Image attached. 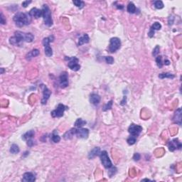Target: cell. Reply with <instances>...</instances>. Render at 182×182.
Returning <instances> with one entry per match:
<instances>
[{
    "label": "cell",
    "instance_id": "1",
    "mask_svg": "<svg viewBox=\"0 0 182 182\" xmlns=\"http://www.w3.org/2000/svg\"><path fill=\"white\" fill-rule=\"evenodd\" d=\"M13 20L17 26L22 27L24 26L29 25L30 24L31 21V16L29 15V14L18 12L14 16Z\"/></svg>",
    "mask_w": 182,
    "mask_h": 182
},
{
    "label": "cell",
    "instance_id": "2",
    "mask_svg": "<svg viewBox=\"0 0 182 182\" xmlns=\"http://www.w3.org/2000/svg\"><path fill=\"white\" fill-rule=\"evenodd\" d=\"M42 17L44 21L45 25L47 26H51L53 25V19L51 17V13L50 9L47 4H43L42 7Z\"/></svg>",
    "mask_w": 182,
    "mask_h": 182
},
{
    "label": "cell",
    "instance_id": "3",
    "mask_svg": "<svg viewBox=\"0 0 182 182\" xmlns=\"http://www.w3.org/2000/svg\"><path fill=\"white\" fill-rule=\"evenodd\" d=\"M65 60L68 61V66L71 70L74 71H78V70H80L81 66L78 63V58H76L75 56L74 57H66Z\"/></svg>",
    "mask_w": 182,
    "mask_h": 182
},
{
    "label": "cell",
    "instance_id": "4",
    "mask_svg": "<svg viewBox=\"0 0 182 182\" xmlns=\"http://www.w3.org/2000/svg\"><path fill=\"white\" fill-rule=\"evenodd\" d=\"M121 46V41L120 38L117 37H113L110 40V45H109L108 50L110 53H115Z\"/></svg>",
    "mask_w": 182,
    "mask_h": 182
},
{
    "label": "cell",
    "instance_id": "5",
    "mask_svg": "<svg viewBox=\"0 0 182 182\" xmlns=\"http://www.w3.org/2000/svg\"><path fill=\"white\" fill-rule=\"evenodd\" d=\"M99 156L100 157L102 164H103V165L105 168L110 169V167H112V164L111 160L109 158L108 154H107V152L106 151L100 152Z\"/></svg>",
    "mask_w": 182,
    "mask_h": 182
},
{
    "label": "cell",
    "instance_id": "6",
    "mask_svg": "<svg viewBox=\"0 0 182 182\" xmlns=\"http://www.w3.org/2000/svg\"><path fill=\"white\" fill-rule=\"evenodd\" d=\"M66 110V107L63 104H59L54 110L51 112V116L53 117H61L63 115L64 112Z\"/></svg>",
    "mask_w": 182,
    "mask_h": 182
},
{
    "label": "cell",
    "instance_id": "7",
    "mask_svg": "<svg viewBox=\"0 0 182 182\" xmlns=\"http://www.w3.org/2000/svg\"><path fill=\"white\" fill-rule=\"evenodd\" d=\"M142 131V127L140 125H137V124H132L129 127L128 129V132H129V134H131L132 136H139L140 133Z\"/></svg>",
    "mask_w": 182,
    "mask_h": 182
},
{
    "label": "cell",
    "instance_id": "8",
    "mask_svg": "<svg viewBox=\"0 0 182 182\" xmlns=\"http://www.w3.org/2000/svg\"><path fill=\"white\" fill-rule=\"evenodd\" d=\"M16 34L19 35L20 37H21V38L23 39V41L24 42H28V43H31L32 42L34 39V36L31 33H24V32H22V31H16Z\"/></svg>",
    "mask_w": 182,
    "mask_h": 182
},
{
    "label": "cell",
    "instance_id": "9",
    "mask_svg": "<svg viewBox=\"0 0 182 182\" xmlns=\"http://www.w3.org/2000/svg\"><path fill=\"white\" fill-rule=\"evenodd\" d=\"M59 85L62 88H66L68 86V77L66 72L61 73V76L59 77Z\"/></svg>",
    "mask_w": 182,
    "mask_h": 182
},
{
    "label": "cell",
    "instance_id": "10",
    "mask_svg": "<svg viewBox=\"0 0 182 182\" xmlns=\"http://www.w3.org/2000/svg\"><path fill=\"white\" fill-rule=\"evenodd\" d=\"M168 147L171 152H174L176 149H180L181 148V143L178 139H174L168 143Z\"/></svg>",
    "mask_w": 182,
    "mask_h": 182
},
{
    "label": "cell",
    "instance_id": "11",
    "mask_svg": "<svg viewBox=\"0 0 182 182\" xmlns=\"http://www.w3.org/2000/svg\"><path fill=\"white\" fill-rule=\"evenodd\" d=\"M76 135L78 138L81 139H87L89 135V130L88 129L86 128H78L76 130Z\"/></svg>",
    "mask_w": 182,
    "mask_h": 182
},
{
    "label": "cell",
    "instance_id": "12",
    "mask_svg": "<svg viewBox=\"0 0 182 182\" xmlns=\"http://www.w3.org/2000/svg\"><path fill=\"white\" fill-rule=\"evenodd\" d=\"M14 34L15 35L9 38V43L12 45L15 46H21L24 41H23L21 37H20L19 36L16 34V33H14Z\"/></svg>",
    "mask_w": 182,
    "mask_h": 182
},
{
    "label": "cell",
    "instance_id": "13",
    "mask_svg": "<svg viewBox=\"0 0 182 182\" xmlns=\"http://www.w3.org/2000/svg\"><path fill=\"white\" fill-rule=\"evenodd\" d=\"M41 86H42V88H43V98L41 100V103L43 105H45L51 96V92L46 86H44V85H41Z\"/></svg>",
    "mask_w": 182,
    "mask_h": 182
},
{
    "label": "cell",
    "instance_id": "14",
    "mask_svg": "<svg viewBox=\"0 0 182 182\" xmlns=\"http://www.w3.org/2000/svg\"><path fill=\"white\" fill-rule=\"evenodd\" d=\"M36 181L35 175L31 172H26L23 175L22 181L24 182H33Z\"/></svg>",
    "mask_w": 182,
    "mask_h": 182
},
{
    "label": "cell",
    "instance_id": "15",
    "mask_svg": "<svg viewBox=\"0 0 182 182\" xmlns=\"http://www.w3.org/2000/svg\"><path fill=\"white\" fill-rule=\"evenodd\" d=\"M181 109L179 108L177 111L175 112L174 116L173 117V121L174 122V123L181 125Z\"/></svg>",
    "mask_w": 182,
    "mask_h": 182
},
{
    "label": "cell",
    "instance_id": "16",
    "mask_svg": "<svg viewBox=\"0 0 182 182\" xmlns=\"http://www.w3.org/2000/svg\"><path fill=\"white\" fill-rule=\"evenodd\" d=\"M29 15L31 17H34L36 19H38L42 16V10L38 9L37 8H33L31 9L29 12Z\"/></svg>",
    "mask_w": 182,
    "mask_h": 182
},
{
    "label": "cell",
    "instance_id": "17",
    "mask_svg": "<svg viewBox=\"0 0 182 182\" xmlns=\"http://www.w3.org/2000/svg\"><path fill=\"white\" fill-rule=\"evenodd\" d=\"M39 53H40L39 50H38V49H33L32 51H31L29 53H28L26 54V59L27 61H30V60H31V59L33 58H34V57H36L37 56H38Z\"/></svg>",
    "mask_w": 182,
    "mask_h": 182
},
{
    "label": "cell",
    "instance_id": "18",
    "mask_svg": "<svg viewBox=\"0 0 182 182\" xmlns=\"http://www.w3.org/2000/svg\"><path fill=\"white\" fill-rule=\"evenodd\" d=\"M90 103L94 105H98L99 103L100 102V96L98 95V94L93 93L90 95Z\"/></svg>",
    "mask_w": 182,
    "mask_h": 182
},
{
    "label": "cell",
    "instance_id": "19",
    "mask_svg": "<svg viewBox=\"0 0 182 182\" xmlns=\"http://www.w3.org/2000/svg\"><path fill=\"white\" fill-rule=\"evenodd\" d=\"M100 147H95L92 151H91L88 154V158L90 159H92L95 158L97 156L100 155Z\"/></svg>",
    "mask_w": 182,
    "mask_h": 182
},
{
    "label": "cell",
    "instance_id": "20",
    "mask_svg": "<svg viewBox=\"0 0 182 182\" xmlns=\"http://www.w3.org/2000/svg\"><path fill=\"white\" fill-rule=\"evenodd\" d=\"M76 128H73V129H70L69 131L66 132L65 134L63 135V137L65 139H71L73 138V136L76 134Z\"/></svg>",
    "mask_w": 182,
    "mask_h": 182
},
{
    "label": "cell",
    "instance_id": "21",
    "mask_svg": "<svg viewBox=\"0 0 182 182\" xmlns=\"http://www.w3.org/2000/svg\"><path fill=\"white\" fill-rule=\"evenodd\" d=\"M35 135V132L33 130H29L26 133L24 134L22 136V139L26 141H28L29 139H31Z\"/></svg>",
    "mask_w": 182,
    "mask_h": 182
},
{
    "label": "cell",
    "instance_id": "22",
    "mask_svg": "<svg viewBox=\"0 0 182 182\" xmlns=\"http://www.w3.org/2000/svg\"><path fill=\"white\" fill-rule=\"evenodd\" d=\"M90 41V38L88 34H84L83 36H81V38H79L78 41V46H82L85 44V43H88Z\"/></svg>",
    "mask_w": 182,
    "mask_h": 182
},
{
    "label": "cell",
    "instance_id": "23",
    "mask_svg": "<svg viewBox=\"0 0 182 182\" xmlns=\"http://www.w3.org/2000/svg\"><path fill=\"white\" fill-rule=\"evenodd\" d=\"M86 123H87L86 121H85L81 119V118H78V119L76 120V121L75 122L74 125H75V127H77V128H81V127H83L84 125H86Z\"/></svg>",
    "mask_w": 182,
    "mask_h": 182
},
{
    "label": "cell",
    "instance_id": "24",
    "mask_svg": "<svg viewBox=\"0 0 182 182\" xmlns=\"http://www.w3.org/2000/svg\"><path fill=\"white\" fill-rule=\"evenodd\" d=\"M44 52H45L46 56H47L48 57H51L53 55V50L49 45L44 46Z\"/></svg>",
    "mask_w": 182,
    "mask_h": 182
},
{
    "label": "cell",
    "instance_id": "25",
    "mask_svg": "<svg viewBox=\"0 0 182 182\" xmlns=\"http://www.w3.org/2000/svg\"><path fill=\"white\" fill-rule=\"evenodd\" d=\"M127 10L128 12L130 13V14H134L136 11V7H135V5H134L132 2H129V4L127 5Z\"/></svg>",
    "mask_w": 182,
    "mask_h": 182
},
{
    "label": "cell",
    "instance_id": "26",
    "mask_svg": "<svg viewBox=\"0 0 182 182\" xmlns=\"http://www.w3.org/2000/svg\"><path fill=\"white\" fill-rule=\"evenodd\" d=\"M159 78L161 79L164 78H174V76L172 73H161L159 75Z\"/></svg>",
    "mask_w": 182,
    "mask_h": 182
},
{
    "label": "cell",
    "instance_id": "27",
    "mask_svg": "<svg viewBox=\"0 0 182 182\" xmlns=\"http://www.w3.org/2000/svg\"><path fill=\"white\" fill-rule=\"evenodd\" d=\"M10 152L12 154H16L19 152V146L16 145V144H14L12 145V147L10 148Z\"/></svg>",
    "mask_w": 182,
    "mask_h": 182
},
{
    "label": "cell",
    "instance_id": "28",
    "mask_svg": "<svg viewBox=\"0 0 182 182\" xmlns=\"http://www.w3.org/2000/svg\"><path fill=\"white\" fill-rule=\"evenodd\" d=\"M154 7L157 9H162L164 8V3L162 2V1H156L154 2Z\"/></svg>",
    "mask_w": 182,
    "mask_h": 182
},
{
    "label": "cell",
    "instance_id": "29",
    "mask_svg": "<svg viewBox=\"0 0 182 182\" xmlns=\"http://www.w3.org/2000/svg\"><path fill=\"white\" fill-rule=\"evenodd\" d=\"M156 63H157V66L159 68H162L163 66V63H162V57L161 56H158L156 57Z\"/></svg>",
    "mask_w": 182,
    "mask_h": 182
},
{
    "label": "cell",
    "instance_id": "30",
    "mask_svg": "<svg viewBox=\"0 0 182 182\" xmlns=\"http://www.w3.org/2000/svg\"><path fill=\"white\" fill-rule=\"evenodd\" d=\"M136 136H130L127 139V142L128 143V144H129V145H133V144L136 142Z\"/></svg>",
    "mask_w": 182,
    "mask_h": 182
},
{
    "label": "cell",
    "instance_id": "31",
    "mask_svg": "<svg viewBox=\"0 0 182 182\" xmlns=\"http://www.w3.org/2000/svg\"><path fill=\"white\" fill-rule=\"evenodd\" d=\"M73 4L77 7L80 8V9H82L84 7V2L81 0H75L73 1Z\"/></svg>",
    "mask_w": 182,
    "mask_h": 182
},
{
    "label": "cell",
    "instance_id": "32",
    "mask_svg": "<svg viewBox=\"0 0 182 182\" xmlns=\"http://www.w3.org/2000/svg\"><path fill=\"white\" fill-rule=\"evenodd\" d=\"M161 28H162V25H161V24L159 22H155L154 23V24L152 26L151 29H152L153 31L160 30Z\"/></svg>",
    "mask_w": 182,
    "mask_h": 182
},
{
    "label": "cell",
    "instance_id": "33",
    "mask_svg": "<svg viewBox=\"0 0 182 182\" xmlns=\"http://www.w3.org/2000/svg\"><path fill=\"white\" fill-rule=\"evenodd\" d=\"M112 100H110V101H109L107 103L104 105L103 110V111H107L108 110H110L112 108Z\"/></svg>",
    "mask_w": 182,
    "mask_h": 182
},
{
    "label": "cell",
    "instance_id": "34",
    "mask_svg": "<svg viewBox=\"0 0 182 182\" xmlns=\"http://www.w3.org/2000/svg\"><path fill=\"white\" fill-rule=\"evenodd\" d=\"M52 141L55 143H58L61 141V137L58 134H53L52 135Z\"/></svg>",
    "mask_w": 182,
    "mask_h": 182
},
{
    "label": "cell",
    "instance_id": "35",
    "mask_svg": "<svg viewBox=\"0 0 182 182\" xmlns=\"http://www.w3.org/2000/svg\"><path fill=\"white\" fill-rule=\"evenodd\" d=\"M105 61L108 64H112L114 63V58L112 56H105Z\"/></svg>",
    "mask_w": 182,
    "mask_h": 182
},
{
    "label": "cell",
    "instance_id": "36",
    "mask_svg": "<svg viewBox=\"0 0 182 182\" xmlns=\"http://www.w3.org/2000/svg\"><path fill=\"white\" fill-rule=\"evenodd\" d=\"M159 50H160V47H159V46H157L154 48V50H153L152 55H153L154 56H157V55L159 54Z\"/></svg>",
    "mask_w": 182,
    "mask_h": 182
},
{
    "label": "cell",
    "instance_id": "37",
    "mask_svg": "<svg viewBox=\"0 0 182 182\" xmlns=\"http://www.w3.org/2000/svg\"><path fill=\"white\" fill-rule=\"evenodd\" d=\"M109 169H110L109 170V175L110 176V177H111L113 174H115V172H116V171H117L116 168H115V167H110Z\"/></svg>",
    "mask_w": 182,
    "mask_h": 182
},
{
    "label": "cell",
    "instance_id": "38",
    "mask_svg": "<svg viewBox=\"0 0 182 182\" xmlns=\"http://www.w3.org/2000/svg\"><path fill=\"white\" fill-rule=\"evenodd\" d=\"M140 158H141V156H140V154L139 153H135L134 154V156H133V159L134 161H139Z\"/></svg>",
    "mask_w": 182,
    "mask_h": 182
},
{
    "label": "cell",
    "instance_id": "39",
    "mask_svg": "<svg viewBox=\"0 0 182 182\" xmlns=\"http://www.w3.org/2000/svg\"><path fill=\"white\" fill-rule=\"evenodd\" d=\"M31 1H24V2H22V7H27L29 6V4H31Z\"/></svg>",
    "mask_w": 182,
    "mask_h": 182
},
{
    "label": "cell",
    "instance_id": "40",
    "mask_svg": "<svg viewBox=\"0 0 182 182\" xmlns=\"http://www.w3.org/2000/svg\"><path fill=\"white\" fill-rule=\"evenodd\" d=\"M1 24H4L6 23V20L4 19V15H3L2 12H1Z\"/></svg>",
    "mask_w": 182,
    "mask_h": 182
},
{
    "label": "cell",
    "instance_id": "41",
    "mask_svg": "<svg viewBox=\"0 0 182 182\" xmlns=\"http://www.w3.org/2000/svg\"><path fill=\"white\" fill-rule=\"evenodd\" d=\"M33 144H34V142H33V141L32 140V139H29V140L27 141V145H28L29 147H32Z\"/></svg>",
    "mask_w": 182,
    "mask_h": 182
},
{
    "label": "cell",
    "instance_id": "42",
    "mask_svg": "<svg viewBox=\"0 0 182 182\" xmlns=\"http://www.w3.org/2000/svg\"><path fill=\"white\" fill-rule=\"evenodd\" d=\"M148 35H149V36L150 37V38H152V37H153L154 35V31H153L152 29H150V31H149V33H148Z\"/></svg>",
    "mask_w": 182,
    "mask_h": 182
},
{
    "label": "cell",
    "instance_id": "43",
    "mask_svg": "<svg viewBox=\"0 0 182 182\" xmlns=\"http://www.w3.org/2000/svg\"><path fill=\"white\" fill-rule=\"evenodd\" d=\"M164 64H165V65H167V66H168V65H169V64H170V61H169V60H167V59H166V60H165V61H164Z\"/></svg>",
    "mask_w": 182,
    "mask_h": 182
},
{
    "label": "cell",
    "instance_id": "44",
    "mask_svg": "<svg viewBox=\"0 0 182 182\" xmlns=\"http://www.w3.org/2000/svg\"><path fill=\"white\" fill-rule=\"evenodd\" d=\"M1 70H2V71H1V74H3V73H4V68H1Z\"/></svg>",
    "mask_w": 182,
    "mask_h": 182
},
{
    "label": "cell",
    "instance_id": "45",
    "mask_svg": "<svg viewBox=\"0 0 182 182\" xmlns=\"http://www.w3.org/2000/svg\"><path fill=\"white\" fill-rule=\"evenodd\" d=\"M142 181H150V180L147 179H143Z\"/></svg>",
    "mask_w": 182,
    "mask_h": 182
}]
</instances>
